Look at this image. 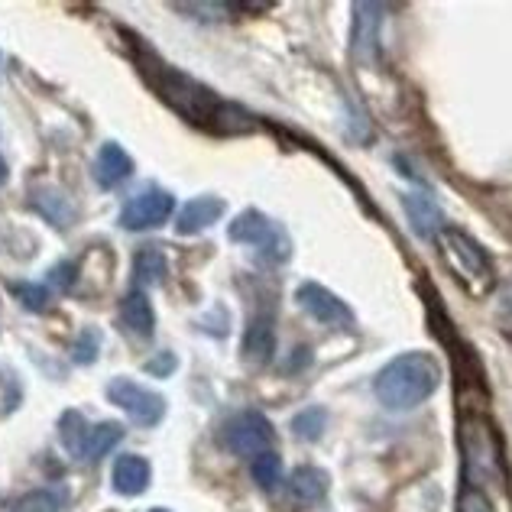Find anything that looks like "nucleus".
I'll use <instances>...</instances> for the list:
<instances>
[{"mask_svg": "<svg viewBox=\"0 0 512 512\" xmlns=\"http://www.w3.org/2000/svg\"><path fill=\"white\" fill-rule=\"evenodd\" d=\"M461 457H464V487L480 493H509V464L503 438L483 412H467L461 419Z\"/></svg>", "mask_w": 512, "mask_h": 512, "instance_id": "obj_2", "label": "nucleus"}, {"mask_svg": "<svg viewBox=\"0 0 512 512\" xmlns=\"http://www.w3.org/2000/svg\"><path fill=\"white\" fill-rule=\"evenodd\" d=\"M435 244H438L444 266H448V273L461 282L467 295L487 299V295L496 289V266L490 260V253L483 250L464 227L444 224L435 234Z\"/></svg>", "mask_w": 512, "mask_h": 512, "instance_id": "obj_4", "label": "nucleus"}, {"mask_svg": "<svg viewBox=\"0 0 512 512\" xmlns=\"http://www.w3.org/2000/svg\"><path fill=\"white\" fill-rule=\"evenodd\" d=\"M289 496L295 506H318L328 496V474L318 467H299L289 477Z\"/></svg>", "mask_w": 512, "mask_h": 512, "instance_id": "obj_16", "label": "nucleus"}, {"mask_svg": "<svg viewBox=\"0 0 512 512\" xmlns=\"http://www.w3.org/2000/svg\"><path fill=\"white\" fill-rule=\"evenodd\" d=\"M4 182H7V163L0 159V185H4Z\"/></svg>", "mask_w": 512, "mask_h": 512, "instance_id": "obj_29", "label": "nucleus"}, {"mask_svg": "<svg viewBox=\"0 0 512 512\" xmlns=\"http://www.w3.org/2000/svg\"><path fill=\"white\" fill-rule=\"evenodd\" d=\"M240 354L250 363V367H266L276 357V325L273 318H253L250 328L244 334V344H240Z\"/></svg>", "mask_w": 512, "mask_h": 512, "instance_id": "obj_12", "label": "nucleus"}, {"mask_svg": "<svg viewBox=\"0 0 512 512\" xmlns=\"http://www.w3.org/2000/svg\"><path fill=\"white\" fill-rule=\"evenodd\" d=\"M227 237L234 240V244H247V247H260V253L266 260L273 263H286L289 253H292V244H289V234L282 231L276 221H269L263 211H240L237 218L227 224Z\"/></svg>", "mask_w": 512, "mask_h": 512, "instance_id": "obj_5", "label": "nucleus"}, {"mask_svg": "<svg viewBox=\"0 0 512 512\" xmlns=\"http://www.w3.org/2000/svg\"><path fill=\"white\" fill-rule=\"evenodd\" d=\"M59 431H62V444L69 448V454H78V448H82V441H85V431H88L82 415H78V412H65Z\"/></svg>", "mask_w": 512, "mask_h": 512, "instance_id": "obj_24", "label": "nucleus"}, {"mask_svg": "<svg viewBox=\"0 0 512 512\" xmlns=\"http://www.w3.org/2000/svg\"><path fill=\"white\" fill-rule=\"evenodd\" d=\"M10 292L17 295L23 308L30 312H46L49 308V289L46 286H36V282H13Z\"/></svg>", "mask_w": 512, "mask_h": 512, "instance_id": "obj_23", "label": "nucleus"}, {"mask_svg": "<svg viewBox=\"0 0 512 512\" xmlns=\"http://www.w3.org/2000/svg\"><path fill=\"white\" fill-rule=\"evenodd\" d=\"M227 205L221 198L214 195H201V198H192L188 205H182L179 218H175V234L179 237H195L201 231H208L211 224H218L224 218Z\"/></svg>", "mask_w": 512, "mask_h": 512, "instance_id": "obj_11", "label": "nucleus"}, {"mask_svg": "<svg viewBox=\"0 0 512 512\" xmlns=\"http://www.w3.org/2000/svg\"><path fill=\"white\" fill-rule=\"evenodd\" d=\"M107 399L114 402V406L120 412H127V419L130 422H137L143 428H153L163 422V415H166V399L153 393V389H146L140 383H133V380H111L107 383Z\"/></svg>", "mask_w": 512, "mask_h": 512, "instance_id": "obj_6", "label": "nucleus"}, {"mask_svg": "<svg viewBox=\"0 0 512 512\" xmlns=\"http://www.w3.org/2000/svg\"><path fill=\"white\" fill-rule=\"evenodd\" d=\"M325 428H328V412L325 409H305L299 412L292 419V431H295V438H302V441H318L321 435H325Z\"/></svg>", "mask_w": 512, "mask_h": 512, "instance_id": "obj_21", "label": "nucleus"}, {"mask_svg": "<svg viewBox=\"0 0 512 512\" xmlns=\"http://www.w3.org/2000/svg\"><path fill=\"white\" fill-rule=\"evenodd\" d=\"M250 474H253V483L260 490H276L279 483H282V461H279V454L273 451H266L260 457H253V464H250Z\"/></svg>", "mask_w": 512, "mask_h": 512, "instance_id": "obj_20", "label": "nucleus"}, {"mask_svg": "<svg viewBox=\"0 0 512 512\" xmlns=\"http://www.w3.org/2000/svg\"><path fill=\"white\" fill-rule=\"evenodd\" d=\"M150 477H153V470H150V461L140 454H124V457H117V464H114V490L120 496H140L146 487H150Z\"/></svg>", "mask_w": 512, "mask_h": 512, "instance_id": "obj_13", "label": "nucleus"}, {"mask_svg": "<svg viewBox=\"0 0 512 512\" xmlns=\"http://www.w3.org/2000/svg\"><path fill=\"white\" fill-rule=\"evenodd\" d=\"M224 441L237 457H260L273 444V425L263 412H240L227 422Z\"/></svg>", "mask_w": 512, "mask_h": 512, "instance_id": "obj_8", "label": "nucleus"}, {"mask_svg": "<svg viewBox=\"0 0 512 512\" xmlns=\"http://www.w3.org/2000/svg\"><path fill=\"white\" fill-rule=\"evenodd\" d=\"M402 208H406V218L412 221L415 234H419V237H435L444 227L441 205L431 195H425V192L406 195V198H402Z\"/></svg>", "mask_w": 512, "mask_h": 512, "instance_id": "obj_15", "label": "nucleus"}, {"mask_svg": "<svg viewBox=\"0 0 512 512\" xmlns=\"http://www.w3.org/2000/svg\"><path fill=\"white\" fill-rule=\"evenodd\" d=\"M120 438H124V425H117V422H101V425H91L85 431V441H82V448H78V461H85V464H94V461H101V457L107 451H114Z\"/></svg>", "mask_w": 512, "mask_h": 512, "instance_id": "obj_18", "label": "nucleus"}, {"mask_svg": "<svg viewBox=\"0 0 512 512\" xmlns=\"http://www.w3.org/2000/svg\"><path fill=\"white\" fill-rule=\"evenodd\" d=\"M172 370H175V354H169V350L156 354L153 360H146V373H153V376H169Z\"/></svg>", "mask_w": 512, "mask_h": 512, "instance_id": "obj_27", "label": "nucleus"}, {"mask_svg": "<svg viewBox=\"0 0 512 512\" xmlns=\"http://www.w3.org/2000/svg\"><path fill=\"white\" fill-rule=\"evenodd\" d=\"M175 211V198L163 188H146V192L133 195L124 211H120V227L124 231H153L163 227Z\"/></svg>", "mask_w": 512, "mask_h": 512, "instance_id": "obj_7", "label": "nucleus"}, {"mask_svg": "<svg viewBox=\"0 0 512 512\" xmlns=\"http://www.w3.org/2000/svg\"><path fill=\"white\" fill-rule=\"evenodd\" d=\"M153 512H169V509H153Z\"/></svg>", "mask_w": 512, "mask_h": 512, "instance_id": "obj_30", "label": "nucleus"}, {"mask_svg": "<svg viewBox=\"0 0 512 512\" xmlns=\"http://www.w3.org/2000/svg\"><path fill=\"white\" fill-rule=\"evenodd\" d=\"M295 302H299L302 312L312 315L318 325H328V328H350L354 325V312H350V305L341 299V295H334L331 289L321 286V282H302V286L295 289Z\"/></svg>", "mask_w": 512, "mask_h": 512, "instance_id": "obj_9", "label": "nucleus"}, {"mask_svg": "<svg viewBox=\"0 0 512 512\" xmlns=\"http://www.w3.org/2000/svg\"><path fill=\"white\" fill-rule=\"evenodd\" d=\"M98 350H101V338H98V331L94 328H85L82 334L75 338V344H72V360L75 363H94V357H98Z\"/></svg>", "mask_w": 512, "mask_h": 512, "instance_id": "obj_25", "label": "nucleus"}, {"mask_svg": "<svg viewBox=\"0 0 512 512\" xmlns=\"http://www.w3.org/2000/svg\"><path fill=\"white\" fill-rule=\"evenodd\" d=\"M383 4H357L354 7V33H350V49L357 62H373L380 56V26H383Z\"/></svg>", "mask_w": 512, "mask_h": 512, "instance_id": "obj_10", "label": "nucleus"}, {"mask_svg": "<svg viewBox=\"0 0 512 512\" xmlns=\"http://www.w3.org/2000/svg\"><path fill=\"white\" fill-rule=\"evenodd\" d=\"M133 175V159L117 143H104L94 159V182L101 188H117Z\"/></svg>", "mask_w": 512, "mask_h": 512, "instance_id": "obj_14", "label": "nucleus"}, {"mask_svg": "<svg viewBox=\"0 0 512 512\" xmlns=\"http://www.w3.org/2000/svg\"><path fill=\"white\" fill-rule=\"evenodd\" d=\"M438 386H441V363L428 350H412V354H399L396 360H389L376 373L373 393L383 409L409 412L435 396Z\"/></svg>", "mask_w": 512, "mask_h": 512, "instance_id": "obj_3", "label": "nucleus"}, {"mask_svg": "<svg viewBox=\"0 0 512 512\" xmlns=\"http://www.w3.org/2000/svg\"><path fill=\"white\" fill-rule=\"evenodd\" d=\"M457 512H496V506H493V500L487 493L464 487L461 496H457Z\"/></svg>", "mask_w": 512, "mask_h": 512, "instance_id": "obj_26", "label": "nucleus"}, {"mask_svg": "<svg viewBox=\"0 0 512 512\" xmlns=\"http://www.w3.org/2000/svg\"><path fill=\"white\" fill-rule=\"evenodd\" d=\"M62 503H65L62 490H36L30 496H23L13 512H59Z\"/></svg>", "mask_w": 512, "mask_h": 512, "instance_id": "obj_22", "label": "nucleus"}, {"mask_svg": "<svg viewBox=\"0 0 512 512\" xmlns=\"http://www.w3.org/2000/svg\"><path fill=\"white\" fill-rule=\"evenodd\" d=\"M143 75L153 82V88L159 91V98H163L166 104H172L175 111L192 120V124H201L208 130H218V133L253 130V117L247 111H240L237 104L221 101L214 91H208L205 85H198L195 78L169 69V65H163L156 56L143 62Z\"/></svg>", "mask_w": 512, "mask_h": 512, "instance_id": "obj_1", "label": "nucleus"}, {"mask_svg": "<svg viewBox=\"0 0 512 512\" xmlns=\"http://www.w3.org/2000/svg\"><path fill=\"white\" fill-rule=\"evenodd\" d=\"M133 276H137L140 286H163L169 276V263L163 250L156 247H140L133 256Z\"/></svg>", "mask_w": 512, "mask_h": 512, "instance_id": "obj_19", "label": "nucleus"}, {"mask_svg": "<svg viewBox=\"0 0 512 512\" xmlns=\"http://www.w3.org/2000/svg\"><path fill=\"white\" fill-rule=\"evenodd\" d=\"M75 266L72 263H59L56 269H52V273H49V282H52V286H56V289H72V282H75Z\"/></svg>", "mask_w": 512, "mask_h": 512, "instance_id": "obj_28", "label": "nucleus"}, {"mask_svg": "<svg viewBox=\"0 0 512 512\" xmlns=\"http://www.w3.org/2000/svg\"><path fill=\"white\" fill-rule=\"evenodd\" d=\"M120 318H124V325L137 334V338H153L156 315H153V305L146 299L143 289H133L120 299Z\"/></svg>", "mask_w": 512, "mask_h": 512, "instance_id": "obj_17", "label": "nucleus"}]
</instances>
